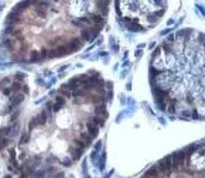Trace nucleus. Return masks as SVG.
<instances>
[{"mask_svg": "<svg viewBox=\"0 0 205 178\" xmlns=\"http://www.w3.org/2000/svg\"><path fill=\"white\" fill-rule=\"evenodd\" d=\"M143 178H205V140L164 157Z\"/></svg>", "mask_w": 205, "mask_h": 178, "instance_id": "f03ea898", "label": "nucleus"}, {"mask_svg": "<svg viewBox=\"0 0 205 178\" xmlns=\"http://www.w3.org/2000/svg\"><path fill=\"white\" fill-rule=\"evenodd\" d=\"M167 6V1H120L118 14L125 27L132 31H143L161 20Z\"/></svg>", "mask_w": 205, "mask_h": 178, "instance_id": "7ed1b4c3", "label": "nucleus"}, {"mask_svg": "<svg viewBox=\"0 0 205 178\" xmlns=\"http://www.w3.org/2000/svg\"><path fill=\"white\" fill-rule=\"evenodd\" d=\"M157 105L181 120H205V34L183 28L157 47L150 65Z\"/></svg>", "mask_w": 205, "mask_h": 178, "instance_id": "f257e3e1", "label": "nucleus"}]
</instances>
